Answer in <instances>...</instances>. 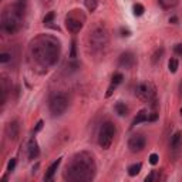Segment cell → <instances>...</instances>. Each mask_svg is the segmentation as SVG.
Returning a JSON list of instances; mask_svg holds the SVG:
<instances>
[{"label":"cell","instance_id":"30","mask_svg":"<svg viewBox=\"0 0 182 182\" xmlns=\"http://www.w3.org/2000/svg\"><path fill=\"white\" fill-rule=\"evenodd\" d=\"M152 178H154V172H151V174H149V175L147 176V178H145V181H147V182H151V181H152Z\"/></svg>","mask_w":182,"mask_h":182},{"label":"cell","instance_id":"6","mask_svg":"<svg viewBox=\"0 0 182 182\" xmlns=\"http://www.w3.org/2000/svg\"><path fill=\"white\" fill-rule=\"evenodd\" d=\"M83 24H84V16L81 10H73L66 17V26L71 33H78L83 29Z\"/></svg>","mask_w":182,"mask_h":182},{"label":"cell","instance_id":"26","mask_svg":"<svg viewBox=\"0 0 182 182\" xmlns=\"http://www.w3.org/2000/svg\"><path fill=\"white\" fill-rule=\"evenodd\" d=\"M174 51L176 54H182V44H176L175 47H174Z\"/></svg>","mask_w":182,"mask_h":182},{"label":"cell","instance_id":"4","mask_svg":"<svg viewBox=\"0 0 182 182\" xmlns=\"http://www.w3.org/2000/svg\"><path fill=\"white\" fill-rule=\"evenodd\" d=\"M68 107V97L64 93H54L50 97L48 108L53 115H61Z\"/></svg>","mask_w":182,"mask_h":182},{"label":"cell","instance_id":"1","mask_svg":"<svg viewBox=\"0 0 182 182\" xmlns=\"http://www.w3.org/2000/svg\"><path fill=\"white\" fill-rule=\"evenodd\" d=\"M95 164L93 161V157L81 152L75 155L71 161V164L67 166L66 178L70 181H90L94 178Z\"/></svg>","mask_w":182,"mask_h":182},{"label":"cell","instance_id":"21","mask_svg":"<svg viewBox=\"0 0 182 182\" xmlns=\"http://www.w3.org/2000/svg\"><path fill=\"white\" fill-rule=\"evenodd\" d=\"M54 16H56V14H54V11H50V13H48L47 16L44 17L43 23H44V24H48V23H51V21H53V19H54Z\"/></svg>","mask_w":182,"mask_h":182},{"label":"cell","instance_id":"11","mask_svg":"<svg viewBox=\"0 0 182 182\" xmlns=\"http://www.w3.org/2000/svg\"><path fill=\"white\" fill-rule=\"evenodd\" d=\"M60 164H61V158H58V159H56V161H54L50 166H48L47 172H46V175H44V179H46V181H50V179L53 178L54 174L57 172V169H58V166H60Z\"/></svg>","mask_w":182,"mask_h":182},{"label":"cell","instance_id":"27","mask_svg":"<svg viewBox=\"0 0 182 182\" xmlns=\"http://www.w3.org/2000/svg\"><path fill=\"white\" fill-rule=\"evenodd\" d=\"M43 125H44V122L43 121H39L37 122V125H36V128H34V132H39L41 128H43Z\"/></svg>","mask_w":182,"mask_h":182},{"label":"cell","instance_id":"31","mask_svg":"<svg viewBox=\"0 0 182 182\" xmlns=\"http://www.w3.org/2000/svg\"><path fill=\"white\" fill-rule=\"evenodd\" d=\"M169 21H171V23H176V21H178V19H176V17H171V19H169Z\"/></svg>","mask_w":182,"mask_h":182},{"label":"cell","instance_id":"23","mask_svg":"<svg viewBox=\"0 0 182 182\" xmlns=\"http://www.w3.org/2000/svg\"><path fill=\"white\" fill-rule=\"evenodd\" d=\"M158 159H159V157L157 155V154H151V155H149V162H151L152 165L158 164Z\"/></svg>","mask_w":182,"mask_h":182},{"label":"cell","instance_id":"2","mask_svg":"<svg viewBox=\"0 0 182 182\" xmlns=\"http://www.w3.org/2000/svg\"><path fill=\"white\" fill-rule=\"evenodd\" d=\"M33 54L41 66H53L60 54V44L53 37H40L33 44Z\"/></svg>","mask_w":182,"mask_h":182},{"label":"cell","instance_id":"22","mask_svg":"<svg viewBox=\"0 0 182 182\" xmlns=\"http://www.w3.org/2000/svg\"><path fill=\"white\" fill-rule=\"evenodd\" d=\"M10 60V54L9 53H2L0 54V63H7Z\"/></svg>","mask_w":182,"mask_h":182},{"label":"cell","instance_id":"25","mask_svg":"<svg viewBox=\"0 0 182 182\" xmlns=\"http://www.w3.org/2000/svg\"><path fill=\"white\" fill-rule=\"evenodd\" d=\"M14 166H16V159L11 158V159H10V162H9V165H7V171L11 172V171L14 169Z\"/></svg>","mask_w":182,"mask_h":182},{"label":"cell","instance_id":"3","mask_svg":"<svg viewBox=\"0 0 182 182\" xmlns=\"http://www.w3.org/2000/svg\"><path fill=\"white\" fill-rule=\"evenodd\" d=\"M24 10V3L23 2H17L10 10H6L2 17V27L3 30L7 31L9 34H13L19 30L20 27V17L23 16Z\"/></svg>","mask_w":182,"mask_h":182},{"label":"cell","instance_id":"7","mask_svg":"<svg viewBox=\"0 0 182 182\" xmlns=\"http://www.w3.org/2000/svg\"><path fill=\"white\" fill-rule=\"evenodd\" d=\"M137 95H138V98L144 100V101L152 102L151 105L152 107H155L157 94H155V90H154V87H152L151 84H145V83L139 84L138 88H137Z\"/></svg>","mask_w":182,"mask_h":182},{"label":"cell","instance_id":"16","mask_svg":"<svg viewBox=\"0 0 182 182\" xmlns=\"http://www.w3.org/2000/svg\"><path fill=\"white\" fill-rule=\"evenodd\" d=\"M141 168H142L141 164H134V165H131V166L128 168V174H130V176L138 175L139 171H141Z\"/></svg>","mask_w":182,"mask_h":182},{"label":"cell","instance_id":"14","mask_svg":"<svg viewBox=\"0 0 182 182\" xmlns=\"http://www.w3.org/2000/svg\"><path fill=\"white\" fill-rule=\"evenodd\" d=\"M7 131H9V134H10V139H16L17 134H19V125H17V122H11V124H9Z\"/></svg>","mask_w":182,"mask_h":182},{"label":"cell","instance_id":"28","mask_svg":"<svg viewBox=\"0 0 182 182\" xmlns=\"http://www.w3.org/2000/svg\"><path fill=\"white\" fill-rule=\"evenodd\" d=\"M158 120V114H155V112H152L151 115H148V121H157Z\"/></svg>","mask_w":182,"mask_h":182},{"label":"cell","instance_id":"19","mask_svg":"<svg viewBox=\"0 0 182 182\" xmlns=\"http://www.w3.org/2000/svg\"><path fill=\"white\" fill-rule=\"evenodd\" d=\"M132 10H134V14L135 16H142L144 14V6L142 4H139V3H137V4H134V7H132Z\"/></svg>","mask_w":182,"mask_h":182},{"label":"cell","instance_id":"20","mask_svg":"<svg viewBox=\"0 0 182 182\" xmlns=\"http://www.w3.org/2000/svg\"><path fill=\"white\" fill-rule=\"evenodd\" d=\"M122 80H124V75H122L121 73H117V74H114V77H112V84H115V85L121 84Z\"/></svg>","mask_w":182,"mask_h":182},{"label":"cell","instance_id":"12","mask_svg":"<svg viewBox=\"0 0 182 182\" xmlns=\"http://www.w3.org/2000/svg\"><path fill=\"white\" fill-rule=\"evenodd\" d=\"M147 121H148V114L145 111H139L138 114H137V117L134 118V121H132V127L141 124V122H147Z\"/></svg>","mask_w":182,"mask_h":182},{"label":"cell","instance_id":"8","mask_svg":"<svg viewBox=\"0 0 182 182\" xmlns=\"http://www.w3.org/2000/svg\"><path fill=\"white\" fill-rule=\"evenodd\" d=\"M145 144H147V141L142 135H134L128 141V148L131 152H141L145 148Z\"/></svg>","mask_w":182,"mask_h":182},{"label":"cell","instance_id":"32","mask_svg":"<svg viewBox=\"0 0 182 182\" xmlns=\"http://www.w3.org/2000/svg\"><path fill=\"white\" fill-rule=\"evenodd\" d=\"M181 114H182V108H181Z\"/></svg>","mask_w":182,"mask_h":182},{"label":"cell","instance_id":"10","mask_svg":"<svg viewBox=\"0 0 182 182\" xmlns=\"http://www.w3.org/2000/svg\"><path fill=\"white\" fill-rule=\"evenodd\" d=\"M39 154H40V149H39L37 141H36V138H31L29 141V158L30 159L37 158Z\"/></svg>","mask_w":182,"mask_h":182},{"label":"cell","instance_id":"9","mask_svg":"<svg viewBox=\"0 0 182 182\" xmlns=\"http://www.w3.org/2000/svg\"><path fill=\"white\" fill-rule=\"evenodd\" d=\"M135 64V57L132 53H122L121 57H120V66L124 68H131Z\"/></svg>","mask_w":182,"mask_h":182},{"label":"cell","instance_id":"13","mask_svg":"<svg viewBox=\"0 0 182 182\" xmlns=\"http://www.w3.org/2000/svg\"><path fill=\"white\" fill-rule=\"evenodd\" d=\"M181 142H182V132L181 131H178V132H175L174 134V137H172V139H171V147L174 149H176L181 145Z\"/></svg>","mask_w":182,"mask_h":182},{"label":"cell","instance_id":"15","mask_svg":"<svg viewBox=\"0 0 182 182\" xmlns=\"http://www.w3.org/2000/svg\"><path fill=\"white\" fill-rule=\"evenodd\" d=\"M115 111H117L118 115L125 117L127 112H128V108H127V105H125L124 102H117V104H115Z\"/></svg>","mask_w":182,"mask_h":182},{"label":"cell","instance_id":"29","mask_svg":"<svg viewBox=\"0 0 182 182\" xmlns=\"http://www.w3.org/2000/svg\"><path fill=\"white\" fill-rule=\"evenodd\" d=\"M71 57H75V41H73V46H71Z\"/></svg>","mask_w":182,"mask_h":182},{"label":"cell","instance_id":"24","mask_svg":"<svg viewBox=\"0 0 182 182\" xmlns=\"http://www.w3.org/2000/svg\"><path fill=\"white\" fill-rule=\"evenodd\" d=\"M115 87H117V85H115V84H112V83H111V85L108 87L107 93H105V97H111V95H112V93H114V90H115Z\"/></svg>","mask_w":182,"mask_h":182},{"label":"cell","instance_id":"17","mask_svg":"<svg viewBox=\"0 0 182 182\" xmlns=\"http://www.w3.org/2000/svg\"><path fill=\"white\" fill-rule=\"evenodd\" d=\"M97 6H98V0H85V7L88 9V11H93L97 9Z\"/></svg>","mask_w":182,"mask_h":182},{"label":"cell","instance_id":"18","mask_svg":"<svg viewBox=\"0 0 182 182\" xmlns=\"http://www.w3.org/2000/svg\"><path fill=\"white\" fill-rule=\"evenodd\" d=\"M168 68L171 73H176V70H178V60L176 58H171L168 61Z\"/></svg>","mask_w":182,"mask_h":182},{"label":"cell","instance_id":"5","mask_svg":"<svg viewBox=\"0 0 182 182\" xmlns=\"http://www.w3.org/2000/svg\"><path fill=\"white\" fill-rule=\"evenodd\" d=\"M115 137V127L112 122H104L98 132V144L102 149H108L111 147Z\"/></svg>","mask_w":182,"mask_h":182}]
</instances>
